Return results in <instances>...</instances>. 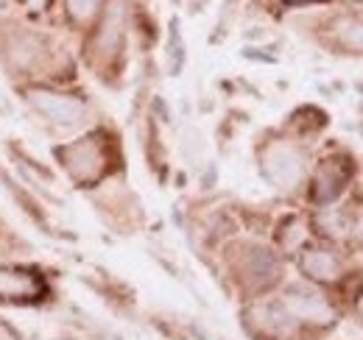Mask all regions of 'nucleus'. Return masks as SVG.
Wrapping results in <instances>:
<instances>
[{"label": "nucleus", "mask_w": 363, "mask_h": 340, "mask_svg": "<svg viewBox=\"0 0 363 340\" xmlns=\"http://www.w3.org/2000/svg\"><path fill=\"white\" fill-rule=\"evenodd\" d=\"M56 157H59V162L65 165V170H67L76 181H82V184L95 181V178L104 173V165H106L101 137H95V134L79 140V142H70V145L56 148Z\"/></svg>", "instance_id": "1"}, {"label": "nucleus", "mask_w": 363, "mask_h": 340, "mask_svg": "<svg viewBox=\"0 0 363 340\" xmlns=\"http://www.w3.org/2000/svg\"><path fill=\"white\" fill-rule=\"evenodd\" d=\"M28 103L34 106V112H40L43 118H48L50 123H59V126H76L87 115L84 101H79L73 95L53 92V89H31Z\"/></svg>", "instance_id": "2"}, {"label": "nucleus", "mask_w": 363, "mask_h": 340, "mask_svg": "<svg viewBox=\"0 0 363 340\" xmlns=\"http://www.w3.org/2000/svg\"><path fill=\"white\" fill-rule=\"evenodd\" d=\"M263 173L266 178L282 187V190H291L299 184L302 173H305V165H302V157L296 148L291 145H272L263 157Z\"/></svg>", "instance_id": "3"}, {"label": "nucleus", "mask_w": 363, "mask_h": 340, "mask_svg": "<svg viewBox=\"0 0 363 340\" xmlns=\"http://www.w3.org/2000/svg\"><path fill=\"white\" fill-rule=\"evenodd\" d=\"M282 307L288 310L291 318H299V321H308V324H333V318H335L327 298L318 296L316 290L299 288V285L285 293Z\"/></svg>", "instance_id": "4"}, {"label": "nucleus", "mask_w": 363, "mask_h": 340, "mask_svg": "<svg viewBox=\"0 0 363 340\" xmlns=\"http://www.w3.org/2000/svg\"><path fill=\"white\" fill-rule=\"evenodd\" d=\"M45 285L34 271L20 268H0V298L6 301H31L43 296Z\"/></svg>", "instance_id": "5"}, {"label": "nucleus", "mask_w": 363, "mask_h": 340, "mask_svg": "<svg viewBox=\"0 0 363 340\" xmlns=\"http://www.w3.org/2000/svg\"><path fill=\"white\" fill-rule=\"evenodd\" d=\"M350 173L352 170L347 165V159H327L316 170V178H313V201L316 204H330L333 198H338L344 184L350 181Z\"/></svg>", "instance_id": "6"}, {"label": "nucleus", "mask_w": 363, "mask_h": 340, "mask_svg": "<svg viewBox=\"0 0 363 340\" xmlns=\"http://www.w3.org/2000/svg\"><path fill=\"white\" fill-rule=\"evenodd\" d=\"M121 42H123V6H121V0H115V3L106 8L104 23H101V28H98L95 50H98V56L112 59V56L121 50Z\"/></svg>", "instance_id": "7"}, {"label": "nucleus", "mask_w": 363, "mask_h": 340, "mask_svg": "<svg viewBox=\"0 0 363 340\" xmlns=\"http://www.w3.org/2000/svg\"><path fill=\"white\" fill-rule=\"evenodd\" d=\"M299 265H302L305 276H311L316 282H335L341 276V259L330 251H321V249L305 251Z\"/></svg>", "instance_id": "8"}, {"label": "nucleus", "mask_w": 363, "mask_h": 340, "mask_svg": "<svg viewBox=\"0 0 363 340\" xmlns=\"http://www.w3.org/2000/svg\"><path fill=\"white\" fill-rule=\"evenodd\" d=\"M335 37L338 42L350 50H363V17H352V20H341L335 26Z\"/></svg>", "instance_id": "9"}, {"label": "nucleus", "mask_w": 363, "mask_h": 340, "mask_svg": "<svg viewBox=\"0 0 363 340\" xmlns=\"http://www.w3.org/2000/svg\"><path fill=\"white\" fill-rule=\"evenodd\" d=\"M95 6H98V0H67V11H70V17L73 20H87L92 11H95Z\"/></svg>", "instance_id": "10"}, {"label": "nucleus", "mask_w": 363, "mask_h": 340, "mask_svg": "<svg viewBox=\"0 0 363 340\" xmlns=\"http://www.w3.org/2000/svg\"><path fill=\"white\" fill-rule=\"evenodd\" d=\"M358 312H361V315H363V298H361V301H358Z\"/></svg>", "instance_id": "11"}]
</instances>
